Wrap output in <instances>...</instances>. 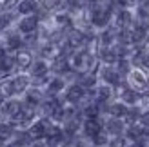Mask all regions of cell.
Instances as JSON below:
<instances>
[{
	"label": "cell",
	"instance_id": "1",
	"mask_svg": "<svg viewBox=\"0 0 149 147\" xmlns=\"http://www.w3.org/2000/svg\"><path fill=\"white\" fill-rule=\"evenodd\" d=\"M87 40H89V36H86L84 31H80V29H71L65 35V44H68L69 49H78L82 46H87Z\"/></svg>",
	"mask_w": 149,
	"mask_h": 147
},
{
	"label": "cell",
	"instance_id": "2",
	"mask_svg": "<svg viewBox=\"0 0 149 147\" xmlns=\"http://www.w3.org/2000/svg\"><path fill=\"white\" fill-rule=\"evenodd\" d=\"M127 76H129V84L127 85L131 87V89H135V91H146L147 89L149 80H147V76L140 69H133Z\"/></svg>",
	"mask_w": 149,
	"mask_h": 147
},
{
	"label": "cell",
	"instance_id": "3",
	"mask_svg": "<svg viewBox=\"0 0 149 147\" xmlns=\"http://www.w3.org/2000/svg\"><path fill=\"white\" fill-rule=\"evenodd\" d=\"M109 20H111V7H98V9L91 11V24L95 27H106Z\"/></svg>",
	"mask_w": 149,
	"mask_h": 147
},
{
	"label": "cell",
	"instance_id": "4",
	"mask_svg": "<svg viewBox=\"0 0 149 147\" xmlns=\"http://www.w3.org/2000/svg\"><path fill=\"white\" fill-rule=\"evenodd\" d=\"M49 126H51V123L46 118L40 120V122H35L33 126L27 129V133H29V136L33 138V142H38V140H42V138H46V133H47Z\"/></svg>",
	"mask_w": 149,
	"mask_h": 147
},
{
	"label": "cell",
	"instance_id": "5",
	"mask_svg": "<svg viewBox=\"0 0 149 147\" xmlns=\"http://www.w3.org/2000/svg\"><path fill=\"white\" fill-rule=\"evenodd\" d=\"M102 78L111 87H116V85L122 84V75L116 71V67H111V65H106V69L102 71Z\"/></svg>",
	"mask_w": 149,
	"mask_h": 147
},
{
	"label": "cell",
	"instance_id": "6",
	"mask_svg": "<svg viewBox=\"0 0 149 147\" xmlns=\"http://www.w3.org/2000/svg\"><path fill=\"white\" fill-rule=\"evenodd\" d=\"M86 96V89L82 87L80 84H73L68 87V93H65V100L71 102V104H78V102H82Z\"/></svg>",
	"mask_w": 149,
	"mask_h": 147
},
{
	"label": "cell",
	"instance_id": "7",
	"mask_svg": "<svg viewBox=\"0 0 149 147\" xmlns=\"http://www.w3.org/2000/svg\"><path fill=\"white\" fill-rule=\"evenodd\" d=\"M120 98H122V104H125L127 107H133V105H138V102H140V98H142V94H138V91L131 89V87L127 85L125 89H122Z\"/></svg>",
	"mask_w": 149,
	"mask_h": 147
},
{
	"label": "cell",
	"instance_id": "8",
	"mask_svg": "<svg viewBox=\"0 0 149 147\" xmlns=\"http://www.w3.org/2000/svg\"><path fill=\"white\" fill-rule=\"evenodd\" d=\"M125 136H127L131 142L142 140V138L147 136V129L142 123H133V126H127V129H125Z\"/></svg>",
	"mask_w": 149,
	"mask_h": 147
},
{
	"label": "cell",
	"instance_id": "9",
	"mask_svg": "<svg viewBox=\"0 0 149 147\" xmlns=\"http://www.w3.org/2000/svg\"><path fill=\"white\" fill-rule=\"evenodd\" d=\"M106 133L107 135H113V136H122L124 135V131H125V123L122 122V120H118V118H111V120H107L106 122Z\"/></svg>",
	"mask_w": 149,
	"mask_h": 147
},
{
	"label": "cell",
	"instance_id": "10",
	"mask_svg": "<svg viewBox=\"0 0 149 147\" xmlns=\"http://www.w3.org/2000/svg\"><path fill=\"white\" fill-rule=\"evenodd\" d=\"M38 27V17H26L18 22V29L26 35H33Z\"/></svg>",
	"mask_w": 149,
	"mask_h": 147
},
{
	"label": "cell",
	"instance_id": "11",
	"mask_svg": "<svg viewBox=\"0 0 149 147\" xmlns=\"http://www.w3.org/2000/svg\"><path fill=\"white\" fill-rule=\"evenodd\" d=\"M15 62H17V65H18L20 69H31V65H33V56H31V53H29V51L20 49V51H17Z\"/></svg>",
	"mask_w": 149,
	"mask_h": 147
},
{
	"label": "cell",
	"instance_id": "12",
	"mask_svg": "<svg viewBox=\"0 0 149 147\" xmlns=\"http://www.w3.org/2000/svg\"><path fill=\"white\" fill-rule=\"evenodd\" d=\"M133 22H135V18H133V13L129 9H120L116 15V24L120 29H131Z\"/></svg>",
	"mask_w": 149,
	"mask_h": 147
},
{
	"label": "cell",
	"instance_id": "13",
	"mask_svg": "<svg viewBox=\"0 0 149 147\" xmlns=\"http://www.w3.org/2000/svg\"><path fill=\"white\" fill-rule=\"evenodd\" d=\"M2 113L6 114V116H9V118H17V116L22 113V104L20 102H17V100H9V102H6L4 104V107H2Z\"/></svg>",
	"mask_w": 149,
	"mask_h": 147
},
{
	"label": "cell",
	"instance_id": "14",
	"mask_svg": "<svg viewBox=\"0 0 149 147\" xmlns=\"http://www.w3.org/2000/svg\"><path fill=\"white\" fill-rule=\"evenodd\" d=\"M100 131H104V129H102V123H100L98 118H96V120H86L84 122V133H86V136L95 138Z\"/></svg>",
	"mask_w": 149,
	"mask_h": 147
},
{
	"label": "cell",
	"instance_id": "15",
	"mask_svg": "<svg viewBox=\"0 0 149 147\" xmlns=\"http://www.w3.org/2000/svg\"><path fill=\"white\" fill-rule=\"evenodd\" d=\"M107 113L111 114V118H118L122 120L125 118V113H127V105L122 104V102H116V104H111L107 107Z\"/></svg>",
	"mask_w": 149,
	"mask_h": 147
},
{
	"label": "cell",
	"instance_id": "16",
	"mask_svg": "<svg viewBox=\"0 0 149 147\" xmlns=\"http://www.w3.org/2000/svg\"><path fill=\"white\" fill-rule=\"evenodd\" d=\"M144 111H140L138 105H133V107H127V113H125V122L127 126H133V123H140V116H142Z\"/></svg>",
	"mask_w": 149,
	"mask_h": 147
},
{
	"label": "cell",
	"instance_id": "17",
	"mask_svg": "<svg viewBox=\"0 0 149 147\" xmlns=\"http://www.w3.org/2000/svg\"><path fill=\"white\" fill-rule=\"evenodd\" d=\"M47 71H49V65L44 60H38V62H35L31 65V75L35 78H44V76L47 75Z\"/></svg>",
	"mask_w": 149,
	"mask_h": 147
},
{
	"label": "cell",
	"instance_id": "18",
	"mask_svg": "<svg viewBox=\"0 0 149 147\" xmlns=\"http://www.w3.org/2000/svg\"><path fill=\"white\" fill-rule=\"evenodd\" d=\"M11 82H13V91H15V94H17V93H24V91L27 89L29 78L24 76V75H18V76H15Z\"/></svg>",
	"mask_w": 149,
	"mask_h": 147
},
{
	"label": "cell",
	"instance_id": "19",
	"mask_svg": "<svg viewBox=\"0 0 149 147\" xmlns=\"http://www.w3.org/2000/svg\"><path fill=\"white\" fill-rule=\"evenodd\" d=\"M69 62H68V56L65 55H58L56 58H55V62H53V71H56V73H68L69 71Z\"/></svg>",
	"mask_w": 149,
	"mask_h": 147
},
{
	"label": "cell",
	"instance_id": "20",
	"mask_svg": "<svg viewBox=\"0 0 149 147\" xmlns=\"http://www.w3.org/2000/svg\"><path fill=\"white\" fill-rule=\"evenodd\" d=\"M17 9L22 15H31V13H35L36 9H38V6H36L35 0H22V2H18Z\"/></svg>",
	"mask_w": 149,
	"mask_h": 147
},
{
	"label": "cell",
	"instance_id": "21",
	"mask_svg": "<svg viewBox=\"0 0 149 147\" xmlns=\"http://www.w3.org/2000/svg\"><path fill=\"white\" fill-rule=\"evenodd\" d=\"M100 60L104 64H107V65H113V64L118 62V56L113 53V49H111V47H102L100 49Z\"/></svg>",
	"mask_w": 149,
	"mask_h": 147
},
{
	"label": "cell",
	"instance_id": "22",
	"mask_svg": "<svg viewBox=\"0 0 149 147\" xmlns=\"http://www.w3.org/2000/svg\"><path fill=\"white\" fill-rule=\"evenodd\" d=\"M84 89H93L96 85V76L93 73H84V75H80V82H78Z\"/></svg>",
	"mask_w": 149,
	"mask_h": 147
},
{
	"label": "cell",
	"instance_id": "23",
	"mask_svg": "<svg viewBox=\"0 0 149 147\" xmlns=\"http://www.w3.org/2000/svg\"><path fill=\"white\" fill-rule=\"evenodd\" d=\"M22 44H24V40H22L18 35H11V36H7V40H6L7 49H11V51H20Z\"/></svg>",
	"mask_w": 149,
	"mask_h": 147
},
{
	"label": "cell",
	"instance_id": "24",
	"mask_svg": "<svg viewBox=\"0 0 149 147\" xmlns=\"http://www.w3.org/2000/svg\"><path fill=\"white\" fill-rule=\"evenodd\" d=\"M42 102V93L38 89H29L26 94V104H31V105H38Z\"/></svg>",
	"mask_w": 149,
	"mask_h": 147
},
{
	"label": "cell",
	"instance_id": "25",
	"mask_svg": "<svg viewBox=\"0 0 149 147\" xmlns=\"http://www.w3.org/2000/svg\"><path fill=\"white\" fill-rule=\"evenodd\" d=\"M15 136V127H13V123H2L0 126V140L6 142V140H9V138Z\"/></svg>",
	"mask_w": 149,
	"mask_h": 147
},
{
	"label": "cell",
	"instance_id": "26",
	"mask_svg": "<svg viewBox=\"0 0 149 147\" xmlns=\"http://www.w3.org/2000/svg\"><path fill=\"white\" fill-rule=\"evenodd\" d=\"M64 85H65V80H62V78H55V80H51V82L47 84L49 93H53V94L60 93V91L64 89Z\"/></svg>",
	"mask_w": 149,
	"mask_h": 147
},
{
	"label": "cell",
	"instance_id": "27",
	"mask_svg": "<svg viewBox=\"0 0 149 147\" xmlns=\"http://www.w3.org/2000/svg\"><path fill=\"white\" fill-rule=\"evenodd\" d=\"M15 65H17V62H15V58H11V56H6V58H2V62H0V71L2 73H9Z\"/></svg>",
	"mask_w": 149,
	"mask_h": 147
},
{
	"label": "cell",
	"instance_id": "28",
	"mask_svg": "<svg viewBox=\"0 0 149 147\" xmlns=\"http://www.w3.org/2000/svg\"><path fill=\"white\" fill-rule=\"evenodd\" d=\"M107 144H109V140H107V133H106V131H100V133L93 138V145L95 147H102V145H107Z\"/></svg>",
	"mask_w": 149,
	"mask_h": 147
},
{
	"label": "cell",
	"instance_id": "29",
	"mask_svg": "<svg viewBox=\"0 0 149 147\" xmlns=\"http://www.w3.org/2000/svg\"><path fill=\"white\" fill-rule=\"evenodd\" d=\"M0 93H2L4 96H11V94H15V91H13V82H11V80H6V82L0 84Z\"/></svg>",
	"mask_w": 149,
	"mask_h": 147
},
{
	"label": "cell",
	"instance_id": "30",
	"mask_svg": "<svg viewBox=\"0 0 149 147\" xmlns=\"http://www.w3.org/2000/svg\"><path fill=\"white\" fill-rule=\"evenodd\" d=\"M42 7L46 11H55L60 7V0H42Z\"/></svg>",
	"mask_w": 149,
	"mask_h": 147
},
{
	"label": "cell",
	"instance_id": "31",
	"mask_svg": "<svg viewBox=\"0 0 149 147\" xmlns=\"http://www.w3.org/2000/svg\"><path fill=\"white\" fill-rule=\"evenodd\" d=\"M56 20H58V24H60V26H64V27H71V18L68 17V15H58Z\"/></svg>",
	"mask_w": 149,
	"mask_h": 147
},
{
	"label": "cell",
	"instance_id": "32",
	"mask_svg": "<svg viewBox=\"0 0 149 147\" xmlns=\"http://www.w3.org/2000/svg\"><path fill=\"white\" fill-rule=\"evenodd\" d=\"M62 147H82V144L73 136V138H65V142L62 144Z\"/></svg>",
	"mask_w": 149,
	"mask_h": 147
},
{
	"label": "cell",
	"instance_id": "33",
	"mask_svg": "<svg viewBox=\"0 0 149 147\" xmlns=\"http://www.w3.org/2000/svg\"><path fill=\"white\" fill-rule=\"evenodd\" d=\"M109 147H127V144H125V140L124 138H115V140H111L109 142Z\"/></svg>",
	"mask_w": 149,
	"mask_h": 147
},
{
	"label": "cell",
	"instance_id": "34",
	"mask_svg": "<svg viewBox=\"0 0 149 147\" xmlns=\"http://www.w3.org/2000/svg\"><path fill=\"white\" fill-rule=\"evenodd\" d=\"M9 22H11V15H2V17H0V29L7 27Z\"/></svg>",
	"mask_w": 149,
	"mask_h": 147
},
{
	"label": "cell",
	"instance_id": "35",
	"mask_svg": "<svg viewBox=\"0 0 149 147\" xmlns=\"http://www.w3.org/2000/svg\"><path fill=\"white\" fill-rule=\"evenodd\" d=\"M140 123H142L146 129H149V111L142 113V116H140Z\"/></svg>",
	"mask_w": 149,
	"mask_h": 147
},
{
	"label": "cell",
	"instance_id": "36",
	"mask_svg": "<svg viewBox=\"0 0 149 147\" xmlns=\"http://www.w3.org/2000/svg\"><path fill=\"white\" fill-rule=\"evenodd\" d=\"M15 2H17V0H4V7H11Z\"/></svg>",
	"mask_w": 149,
	"mask_h": 147
},
{
	"label": "cell",
	"instance_id": "37",
	"mask_svg": "<svg viewBox=\"0 0 149 147\" xmlns=\"http://www.w3.org/2000/svg\"><path fill=\"white\" fill-rule=\"evenodd\" d=\"M4 104H6V102H4V94H2V93H0V109H2V107H4Z\"/></svg>",
	"mask_w": 149,
	"mask_h": 147
},
{
	"label": "cell",
	"instance_id": "38",
	"mask_svg": "<svg viewBox=\"0 0 149 147\" xmlns=\"http://www.w3.org/2000/svg\"><path fill=\"white\" fill-rule=\"evenodd\" d=\"M31 147H46V145H44V144H42V142H35V144H33V145H31Z\"/></svg>",
	"mask_w": 149,
	"mask_h": 147
},
{
	"label": "cell",
	"instance_id": "39",
	"mask_svg": "<svg viewBox=\"0 0 149 147\" xmlns=\"http://www.w3.org/2000/svg\"><path fill=\"white\" fill-rule=\"evenodd\" d=\"M146 67L149 69V51H147V62H146Z\"/></svg>",
	"mask_w": 149,
	"mask_h": 147
},
{
	"label": "cell",
	"instance_id": "40",
	"mask_svg": "<svg viewBox=\"0 0 149 147\" xmlns=\"http://www.w3.org/2000/svg\"><path fill=\"white\" fill-rule=\"evenodd\" d=\"M146 44H147V46H149V35H147V42H146Z\"/></svg>",
	"mask_w": 149,
	"mask_h": 147
},
{
	"label": "cell",
	"instance_id": "41",
	"mask_svg": "<svg viewBox=\"0 0 149 147\" xmlns=\"http://www.w3.org/2000/svg\"><path fill=\"white\" fill-rule=\"evenodd\" d=\"M91 147H95V145H91Z\"/></svg>",
	"mask_w": 149,
	"mask_h": 147
}]
</instances>
